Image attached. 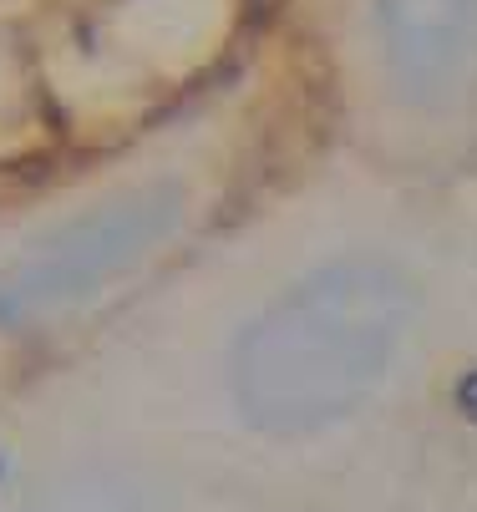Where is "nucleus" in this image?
Segmentation results:
<instances>
[{
  "label": "nucleus",
  "mask_w": 477,
  "mask_h": 512,
  "mask_svg": "<svg viewBox=\"0 0 477 512\" xmlns=\"http://www.w3.org/2000/svg\"><path fill=\"white\" fill-rule=\"evenodd\" d=\"M396 148L427 173L477 158V0H361Z\"/></svg>",
  "instance_id": "3"
},
{
  "label": "nucleus",
  "mask_w": 477,
  "mask_h": 512,
  "mask_svg": "<svg viewBox=\"0 0 477 512\" xmlns=\"http://www.w3.org/2000/svg\"><path fill=\"white\" fill-rule=\"evenodd\" d=\"M193 218V193L178 178L122 183L0 259V335L46 330L97 295L148 269Z\"/></svg>",
  "instance_id": "2"
},
{
  "label": "nucleus",
  "mask_w": 477,
  "mask_h": 512,
  "mask_svg": "<svg viewBox=\"0 0 477 512\" xmlns=\"http://www.w3.org/2000/svg\"><path fill=\"white\" fill-rule=\"evenodd\" d=\"M6 512H178L158 477L122 462H77L61 467Z\"/></svg>",
  "instance_id": "4"
},
{
  "label": "nucleus",
  "mask_w": 477,
  "mask_h": 512,
  "mask_svg": "<svg viewBox=\"0 0 477 512\" xmlns=\"http://www.w3.org/2000/svg\"><path fill=\"white\" fill-rule=\"evenodd\" d=\"M477 279V274H472ZM447 274L427 239L346 244L269 295L229 345V401L259 436H325L361 421L447 335Z\"/></svg>",
  "instance_id": "1"
}]
</instances>
